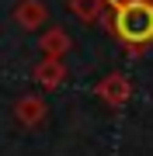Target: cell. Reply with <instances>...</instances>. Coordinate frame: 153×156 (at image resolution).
I'll return each instance as SVG.
<instances>
[{
	"label": "cell",
	"instance_id": "6da1fadb",
	"mask_svg": "<svg viewBox=\"0 0 153 156\" xmlns=\"http://www.w3.org/2000/svg\"><path fill=\"white\" fill-rule=\"evenodd\" d=\"M111 35L129 59L146 56L153 45V0H118L111 11Z\"/></svg>",
	"mask_w": 153,
	"mask_h": 156
},
{
	"label": "cell",
	"instance_id": "7a4b0ae2",
	"mask_svg": "<svg viewBox=\"0 0 153 156\" xmlns=\"http://www.w3.org/2000/svg\"><path fill=\"white\" fill-rule=\"evenodd\" d=\"M94 97L101 101V104H108L111 111H118V108H125L129 97H132V80L125 76V73H108V76H101L94 83Z\"/></svg>",
	"mask_w": 153,
	"mask_h": 156
},
{
	"label": "cell",
	"instance_id": "3957f363",
	"mask_svg": "<svg viewBox=\"0 0 153 156\" xmlns=\"http://www.w3.org/2000/svg\"><path fill=\"white\" fill-rule=\"evenodd\" d=\"M118 0H70V14L80 17L84 24H97V28L111 31V11Z\"/></svg>",
	"mask_w": 153,
	"mask_h": 156
},
{
	"label": "cell",
	"instance_id": "277c9868",
	"mask_svg": "<svg viewBox=\"0 0 153 156\" xmlns=\"http://www.w3.org/2000/svg\"><path fill=\"white\" fill-rule=\"evenodd\" d=\"M46 118H49V104L38 94H24L14 101V122L21 128H38Z\"/></svg>",
	"mask_w": 153,
	"mask_h": 156
},
{
	"label": "cell",
	"instance_id": "5b68a950",
	"mask_svg": "<svg viewBox=\"0 0 153 156\" xmlns=\"http://www.w3.org/2000/svg\"><path fill=\"white\" fill-rule=\"evenodd\" d=\"M49 21V7L42 0H17L14 7V24L21 31H38L42 24Z\"/></svg>",
	"mask_w": 153,
	"mask_h": 156
},
{
	"label": "cell",
	"instance_id": "8992f818",
	"mask_svg": "<svg viewBox=\"0 0 153 156\" xmlns=\"http://www.w3.org/2000/svg\"><path fill=\"white\" fill-rule=\"evenodd\" d=\"M31 80L42 90H59L66 83V62L63 59H38L35 69H31Z\"/></svg>",
	"mask_w": 153,
	"mask_h": 156
},
{
	"label": "cell",
	"instance_id": "52a82bcc",
	"mask_svg": "<svg viewBox=\"0 0 153 156\" xmlns=\"http://www.w3.org/2000/svg\"><path fill=\"white\" fill-rule=\"evenodd\" d=\"M70 35L63 31V28H46L42 31V38H38V49H42V59H63L70 52Z\"/></svg>",
	"mask_w": 153,
	"mask_h": 156
}]
</instances>
